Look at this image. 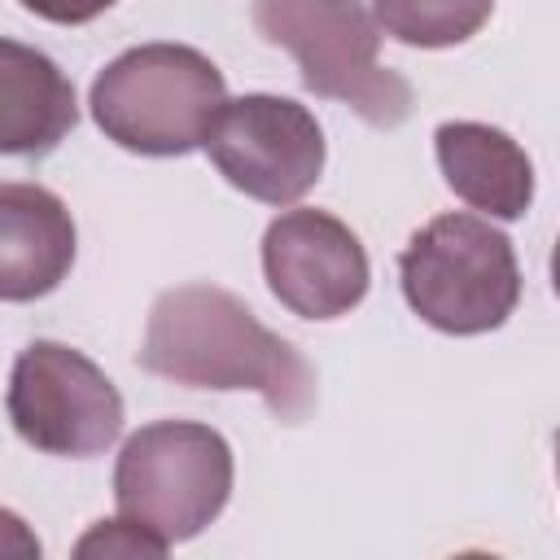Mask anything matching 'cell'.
<instances>
[{
    "mask_svg": "<svg viewBox=\"0 0 560 560\" xmlns=\"http://www.w3.org/2000/svg\"><path fill=\"white\" fill-rule=\"evenodd\" d=\"M136 359L188 389H254L284 424H298L315 402L311 363L219 284L158 293Z\"/></svg>",
    "mask_w": 560,
    "mask_h": 560,
    "instance_id": "1",
    "label": "cell"
},
{
    "mask_svg": "<svg viewBox=\"0 0 560 560\" xmlns=\"http://www.w3.org/2000/svg\"><path fill=\"white\" fill-rule=\"evenodd\" d=\"M223 101V70L188 44H136L118 52L88 92L92 122L105 140L140 158H184L201 149Z\"/></svg>",
    "mask_w": 560,
    "mask_h": 560,
    "instance_id": "2",
    "label": "cell"
},
{
    "mask_svg": "<svg viewBox=\"0 0 560 560\" xmlns=\"http://www.w3.org/2000/svg\"><path fill=\"white\" fill-rule=\"evenodd\" d=\"M494 13V0H372L381 35L407 48H451L472 39Z\"/></svg>",
    "mask_w": 560,
    "mask_h": 560,
    "instance_id": "12",
    "label": "cell"
},
{
    "mask_svg": "<svg viewBox=\"0 0 560 560\" xmlns=\"http://www.w3.org/2000/svg\"><path fill=\"white\" fill-rule=\"evenodd\" d=\"M232 472V446L219 429L201 420H153L118 451L114 508L175 547L197 538L228 508Z\"/></svg>",
    "mask_w": 560,
    "mask_h": 560,
    "instance_id": "5",
    "label": "cell"
},
{
    "mask_svg": "<svg viewBox=\"0 0 560 560\" xmlns=\"http://www.w3.org/2000/svg\"><path fill=\"white\" fill-rule=\"evenodd\" d=\"M26 13L44 18V22H57V26H83L92 18H101L105 9H114L118 0H18Z\"/></svg>",
    "mask_w": 560,
    "mask_h": 560,
    "instance_id": "14",
    "label": "cell"
},
{
    "mask_svg": "<svg viewBox=\"0 0 560 560\" xmlns=\"http://www.w3.org/2000/svg\"><path fill=\"white\" fill-rule=\"evenodd\" d=\"M262 276L271 298L298 319H337L368 298L372 267L363 241L328 210H284L262 232Z\"/></svg>",
    "mask_w": 560,
    "mask_h": 560,
    "instance_id": "8",
    "label": "cell"
},
{
    "mask_svg": "<svg viewBox=\"0 0 560 560\" xmlns=\"http://www.w3.org/2000/svg\"><path fill=\"white\" fill-rule=\"evenodd\" d=\"M171 547L149 534L144 525L118 516V521H96L79 542H74V556H166Z\"/></svg>",
    "mask_w": 560,
    "mask_h": 560,
    "instance_id": "13",
    "label": "cell"
},
{
    "mask_svg": "<svg viewBox=\"0 0 560 560\" xmlns=\"http://www.w3.org/2000/svg\"><path fill=\"white\" fill-rule=\"evenodd\" d=\"M0 556H22V560H35L39 556L35 529L18 512H9V508H0Z\"/></svg>",
    "mask_w": 560,
    "mask_h": 560,
    "instance_id": "15",
    "label": "cell"
},
{
    "mask_svg": "<svg viewBox=\"0 0 560 560\" xmlns=\"http://www.w3.org/2000/svg\"><path fill=\"white\" fill-rule=\"evenodd\" d=\"M438 166L446 188L490 219H521L534 206V162L529 153L490 122H442L433 131Z\"/></svg>",
    "mask_w": 560,
    "mask_h": 560,
    "instance_id": "11",
    "label": "cell"
},
{
    "mask_svg": "<svg viewBox=\"0 0 560 560\" xmlns=\"http://www.w3.org/2000/svg\"><path fill=\"white\" fill-rule=\"evenodd\" d=\"M79 232L66 201L31 179L0 184V302L48 298L74 267Z\"/></svg>",
    "mask_w": 560,
    "mask_h": 560,
    "instance_id": "9",
    "label": "cell"
},
{
    "mask_svg": "<svg viewBox=\"0 0 560 560\" xmlns=\"http://www.w3.org/2000/svg\"><path fill=\"white\" fill-rule=\"evenodd\" d=\"M79 122V96L66 70L0 35V158H44Z\"/></svg>",
    "mask_w": 560,
    "mask_h": 560,
    "instance_id": "10",
    "label": "cell"
},
{
    "mask_svg": "<svg viewBox=\"0 0 560 560\" xmlns=\"http://www.w3.org/2000/svg\"><path fill=\"white\" fill-rule=\"evenodd\" d=\"M249 18L298 61L306 92L341 101L385 131L411 114V83L381 66V26L359 0H254Z\"/></svg>",
    "mask_w": 560,
    "mask_h": 560,
    "instance_id": "3",
    "label": "cell"
},
{
    "mask_svg": "<svg viewBox=\"0 0 560 560\" xmlns=\"http://www.w3.org/2000/svg\"><path fill=\"white\" fill-rule=\"evenodd\" d=\"M407 306L438 332L477 337L503 328L521 302L512 241L477 214H438L398 254Z\"/></svg>",
    "mask_w": 560,
    "mask_h": 560,
    "instance_id": "4",
    "label": "cell"
},
{
    "mask_svg": "<svg viewBox=\"0 0 560 560\" xmlns=\"http://www.w3.org/2000/svg\"><path fill=\"white\" fill-rule=\"evenodd\" d=\"M201 149L214 171L245 197L262 206L302 201L324 175V127L315 114L289 96L249 92L223 101Z\"/></svg>",
    "mask_w": 560,
    "mask_h": 560,
    "instance_id": "7",
    "label": "cell"
},
{
    "mask_svg": "<svg viewBox=\"0 0 560 560\" xmlns=\"http://www.w3.org/2000/svg\"><path fill=\"white\" fill-rule=\"evenodd\" d=\"M4 407L26 446L61 459L101 455L122 433L118 385L66 341H31L13 359Z\"/></svg>",
    "mask_w": 560,
    "mask_h": 560,
    "instance_id": "6",
    "label": "cell"
}]
</instances>
